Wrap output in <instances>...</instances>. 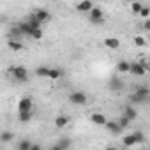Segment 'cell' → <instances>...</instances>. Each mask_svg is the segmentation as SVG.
I'll return each mask as SVG.
<instances>
[{
  "label": "cell",
  "instance_id": "cell-24",
  "mask_svg": "<svg viewBox=\"0 0 150 150\" xmlns=\"http://www.w3.org/2000/svg\"><path fill=\"white\" fill-rule=\"evenodd\" d=\"M32 145H34V143H32L30 139H21V141L16 145V150H30Z\"/></svg>",
  "mask_w": 150,
  "mask_h": 150
},
{
  "label": "cell",
  "instance_id": "cell-12",
  "mask_svg": "<svg viewBox=\"0 0 150 150\" xmlns=\"http://www.w3.org/2000/svg\"><path fill=\"white\" fill-rule=\"evenodd\" d=\"M104 44H106V48H110V50H118L120 41H118L117 37H106V39H104Z\"/></svg>",
  "mask_w": 150,
  "mask_h": 150
},
{
  "label": "cell",
  "instance_id": "cell-33",
  "mask_svg": "<svg viewBox=\"0 0 150 150\" xmlns=\"http://www.w3.org/2000/svg\"><path fill=\"white\" fill-rule=\"evenodd\" d=\"M143 28H145L146 32H150V20H148V18H146V21L143 23Z\"/></svg>",
  "mask_w": 150,
  "mask_h": 150
},
{
  "label": "cell",
  "instance_id": "cell-35",
  "mask_svg": "<svg viewBox=\"0 0 150 150\" xmlns=\"http://www.w3.org/2000/svg\"><path fill=\"white\" fill-rule=\"evenodd\" d=\"M148 39H150V32H148Z\"/></svg>",
  "mask_w": 150,
  "mask_h": 150
},
{
  "label": "cell",
  "instance_id": "cell-17",
  "mask_svg": "<svg viewBox=\"0 0 150 150\" xmlns=\"http://www.w3.org/2000/svg\"><path fill=\"white\" fill-rule=\"evenodd\" d=\"M35 74L39 78H48L50 76V67L48 65H39L37 69H35Z\"/></svg>",
  "mask_w": 150,
  "mask_h": 150
},
{
  "label": "cell",
  "instance_id": "cell-34",
  "mask_svg": "<svg viewBox=\"0 0 150 150\" xmlns=\"http://www.w3.org/2000/svg\"><path fill=\"white\" fill-rule=\"evenodd\" d=\"M30 150H41V145H35V143H34V145H32V148H30Z\"/></svg>",
  "mask_w": 150,
  "mask_h": 150
},
{
  "label": "cell",
  "instance_id": "cell-4",
  "mask_svg": "<svg viewBox=\"0 0 150 150\" xmlns=\"http://www.w3.org/2000/svg\"><path fill=\"white\" fill-rule=\"evenodd\" d=\"M69 101L72 103V104H78V106H83V104H87V94L85 92H80V90H76V92H71L69 94Z\"/></svg>",
  "mask_w": 150,
  "mask_h": 150
},
{
  "label": "cell",
  "instance_id": "cell-1",
  "mask_svg": "<svg viewBox=\"0 0 150 150\" xmlns=\"http://www.w3.org/2000/svg\"><path fill=\"white\" fill-rule=\"evenodd\" d=\"M129 101L132 104H146L150 101V90L145 88V87H138L134 90V94L129 96Z\"/></svg>",
  "mask_w": 150,
  "mask_h": 150
},
{
  "label": "cell",
  "instance_id": "cell-30",
  "mask_svg": "<svg viewBox=\"0 0 150 150\" xmlns=\"http://www.w3.org/2000/svg\"><path fill=\"white\" fill-rule=\"evenodd\" d=\"M132 134L136 136V139H138V143H143V141H145V134H143L141 131H134Z\"/></svg>",
  "mask_w": 150,
  "mask_h": 150
},
{
  "label": "cell",
  "instance_id": "cell-31",
  "mask_svg": "<svg viewBox=\"0 0 150 150\" xmlns=\"http://www.w3.org/2000/svg\"><path fill=\"white\" fill-rule=\"evenodd\" d=\"M139 16H141V18H148V16H150V7H146V6H143V9H141V13H139Z\"/></svg>",
  "mask_w": 150,
  "mask_h": 150
},
{
  "label": "cell",
  "instance_id": "cell-16",
  "mask_svg": "<svg viewBox=\"0 0 150 150\" xmlns=\"http://www.w3.org/2000/svg\"><path fill=\"white\" fill-rule=\"evenodd\" d=\"M69 122H71V120H69V117H65V115H58V117L55 118V125H57L58 129L65 127V125H67Z\"/></svg>",
  "mask_w": 150,
  "mask_h": 150
},
{
  "label": "cell",
  "instance_id": "cell-25",
  "mask_svg": "<svg viewBox=\"0 0 150 150\" xmlns=\"http://www.w3.org/2000/svg\"><path fill=\"white\" fill-rule=\"evenodd\" d=\"M50 80H60L62 78V71L60 69H50Z\"/></svg>",
  "mask_w": 150,
  "mask_h": 150
},
{
  "label": "cell",
  "instance_id": "cell-11",
  "mask_svg": "<svg viewBox=\"0 0 150 150\" xmlns=\"http://www.w3.org/2000/svg\"><path fill=\"white\" fill-rule=\"evenodd\" d=\"M25 34L21 32V28H20V25H16V27H13L11 28V32H9V39H16V41H20L21 37H23Z\"/></svg>",
  "mask_w": 150,
  "mask_h": 150
},
{
  "label": "cell",
  "instance_id": "cell-27",
  "mask_svg": "<svg viewBox=\"0 0 150 150\" xmlns=\"http://www.w3.org/2000/svg\"><path fill=\"white\" fill-rule=\"evenodd\" d=\"M32 39H35V41H39V39H42V28H34V32H32V35H30Z\"/></svg>",
  "mask_w": 150,
  "mask_h": 150
},
{
  "label": "cell",
  "instance_id": "cell-19",
  "mask_svg": "<svg viewBox=\"0 0 150 150\" xmlns=\"http://www.w3.org/2000/svg\"><path fill=\"white\" fill-rule=\"evenodd\" d=\"M122 143H124L125 146H132V145H138V139H136L134 134H127V136L122 138Z\"/></svg>",
  "mask_w": 150,
  "mask_h": 150
},
{
  "label": "cell",
  "instance_id": "cell-8",
  "mask_svg": "<svg viewBox=\"0 0 150 150\" xmlns=\"http://www.w3.org/2000/svg\"><path fill=\"white\" fill-rule=\"evenodd\" d=\"M106 129H108L111 134H115V136L124 132V127L120 125V122H118V120H117V122H113V120L110 122V120H108V122H106Z\"/></svg>",
  "mask_w": 150,
  "mask_h": 150
},
{
  "label": "cell",
  "instance_id": "cell-14",
  "mask_svg": "<svg viewBox=\"0 0 150 150\" xmlns=\"http://www.w3.org/2000/svg\"><path fill=\"white\" fill-rule=\"evenodd\" d=\"M69 146H71V139L69 138H62L57 145H53V150H65Z\"/></svg>",
  "mask_w": 150,
  "mask_h": 150
},
{
  "label": "cell",
  "instance_id": "cell-9",
  "mask_svg": "<svg viewBox=\"0 0 150 150\" xmlns=\"http://www.w3.org/2000/svg\"><path fill=\"white\" fill-rule=\"evenodd\" d=\"M92 7H94V2H92V0H81V2L76 6V11H78V13H90Z\"/></svg>",
  "mask_w": 150,
  "mask_h": 150
},
{
  "label": "cell",
  "instance_id": "cell-15",
  "mask_svg": "<svg viewBox=\"0 0 150 150\" xmlns=\"http://www.w3.org/2000/svg\"><path fill=\"white\" fill-rule=\"evenodd\" d=\"M124 115L129 117L131 120H136V118H138V111H136L134 106H125V108H124Z\"/></svg>",
  "mask_w": 150,
  "mask_h": 150
},
{
  "label": "cell",
  "instance_id": "cell-21",
  "mask_svg": "<svg viewBox=\"0 0 150 150\" xmlns=\"http://www.w3.org/2000/svg\"><path fill=\"white\" fill-rule=\"evenodd\" d=\"M117 71H118V72H129V71H131V64H129L127 60H120V62L117 64Z\"/></svg>",
  "mask_w": 150,
  "mask_h": 150
},
{
  "label": "cell",
  "instance_id": "cell-22",
  "mask_svg": "<svg viewBox=\"0 0 150 150\" xmlns=\"http://www.w3.org/2000/svg\"><path fill=\"white\" fill-rule=\"evenodd\" d=\"M18 118H20L21 124H28L32 120V111H20L18 113Z\"/></svg>",
  "mask_w": 150,
  "mask_h": 150
},
{
  "label": "cell",
  "instance_id": "cell-3",
  "mask_svg": "<svg viewBox=\"0 0 150 150\" xmlns=\"http://www.w3.org/2000/svg\"><path fill=\"white\" fill-rule=\"evenodd\" d=\"M88 18H90V23H94V25H103L104 23V13H103L101 7L94 6L88 13Z\"/></svg>",
  "mask_w": 150,
  "mask_h": 150
},
{
  "label": "cell",
  "instance_id": "cell-20",
  "mask_svg": "<svg viewBox=\"0 0 150 150\" xmlns=\"http://www.w3.org/2000/svg\"><path fill=\"white\" fill-rule=\"evenodd\" d=\"M7 46H9L13 51H21V50H23V44H21L20 41H16V39H9V41H7Z\"/></svg>",
  "mask_w": 150,
  "mask_h": 150
},
{
  "label": "cell",
  "instance_id": "cell-10",
  "mask_svg": "<svg viewBox=\"0 0 150 150\" xmlns=\"http://www.w3.org/2000/svg\"><path fill=\"white\" fill-rule=\"evenodd\" d=\"M90 122L92 124H96V125H106V117L103 115V113H94L92 117H90Z\"/></svg>",
  "mask_w": 150,
  "mask_h": 150
},
{
  "label": "cell",
  "instance_id": "cell-23",
  "mask_svg": "<svg viewBox=\"0 0 150 150\" xmlns=\"http://www.w3.org/2000/svg\"><path fill=\"white\" fill-rule=\"evenodd\" d=\"M35 16H37L42 23H46V21L51 18V16H50V13H48V11H44V9H37V11H35Z\"/></svg>",
  "mask_w": 150,
  "mask_h": 150
},
{
  "label": "cell",
  "instance_id": "cell-29",
  "mask_svg": "<svg viewBox=\"0 0 150 150\" xmlns=\"http://www.w3.org/2000/svg\"><path fill=\"white\" fill-rule=\"evenodd\" d=\"M131 9H132V13H134V14H139V13H141V9H143V6H141L139 2H132V7H131Z\"/></svg>",
  "mask_w": 150,
  "mask_h": 150
},
{
  "label": "cell",
  "instance_id": "cell-13",
  "mask_svg": "<svg viewBox=\"0 0 150 150\" xmlns=\"http://www.w3.org/2000/svg\"><path fill=\"white\" fill-rule=\"evenodd\" d=\"M20 25V28H21V32L25 34V37H30L32 35V32H34V28H32V25L28 23V21H21V23H18Z\"/></svg>",
  "mask_w": 150,
  "mask_h": 150
},
{
  "label": "cell",
  "instance_id": "cell-18",
  "mask_svg": "<svg viewBox=\"0 0 150 150\" xmlns=\"http://www.w3.org/2000/svg\"><path fill=\"white\" fill-rule=\"evenodd\" d=\"M30 25H32V28H41V25H42V21L35 16V13L34 14H28V20H27Z\"/></svg>",
  "mask_w": 150,
  "mask_h": 150
},
{
  "label": "cell",
  "instance_id": "cell-26",
  "mask_svg": "<svg viewBox=\"0 0 150 150\" xmlns=\"http://www.w3.org/2000/svg\"><path fill=\"white\" fill-rule=\"evenodd\" d=\"M11 139H13V132H9V131H4L0 134V143H9Z\"/></svg>",
  "mask_w": 150,
  "mask_h": 150
},
{
  "label": "cell",
  "instance_id": "cell-5",
  "mask_svg": "<svg viewBox=\"0 0 150 150\" xmlns=\"http://www.w3.org/2000/svg\"><path fill=\"white\" fill-rule=\"evenodd\" d=\"M146 69H148V65L146 64H143V62H134V64H131V74L132 76H145V72H146Z\"/></svg>",
  "mask_w": 150,
  "mask_h": 150
},
{
  "label": "cell",
  "instance_id": "cell-6",
  "mask_svg": "<svg viewBox=\"0 0 150 150\" xmlns=\"http://www.w3.org/2000/svg\"><path fill=\"white\" fill-rule=\"evenodd\" d=\"M32 106H34V101L30 96H25L20 99L18 103V111H32Z\"/></svg>",
  "mask_w": 150,
  "mask_h": 150
},
{
  "label": "cell",
  "instance_id": "cell-28",
  "mask_svg": "<svg viewBox=\"0 0 150 150\" xmlns=\"http://www.w3.org/2000/svg\"><path fill=\"white\" fill-rule=\"evenodd\" d=\"M118 122H120V125H122V127H124V129H125V127H127V125H129V124H131V122H132V120H131V118H129V117H125V115H122V117H120V118H118Z\"/></svg>",
  "mask_w": 150,
  "mask_h": 150
},
{
  "label": "cell",
  "instance_id": "cell-2",
  "mask_svg": "<svg viewBox=\"0 0 150 150\" xmlns=\"http://www.w3.org/2000/svg\"><path fill=\"white\" fill-rule=\"evenodd\" d=\"M11 74H13V78H14L16 81H20V83L28 81V71H27L23 65H14V67H11Z\"/></svg>",
  "mask_w": 150,
  "mask_h": 150
},
{
  "label": "cell",
  "instance_id": "cell-32",
  "mask_svg": "<svg viewBox=\"0 0 150 150\" xmlns=\"http://www.w3.org/2000/svg\"><path fill=\"white\" fill-rule=\"evenodd\" d=\"M145 42H146V41H145V37H134V44H136V46L143 48V46H145Z\"/></svg>",
  "mask_w": 150,
  "mask_h": 150
},
{
  "label": "cell",
  "instance_id": "cell-7",
  "mask_svg": "<svg viewBox=\"0 0 150 150\" xmlns=\"http://www.w3.org/2000/svg\"><path fill=\"white\" fill-rule=\"evenodd\" d=\"M108 87H110V90H113V92H122V90H124V80H120L118 76H113V78L110 80Z\"/></svg>",
  "mask_w": 150,
  "mask_h": 150
}]
</instances>
